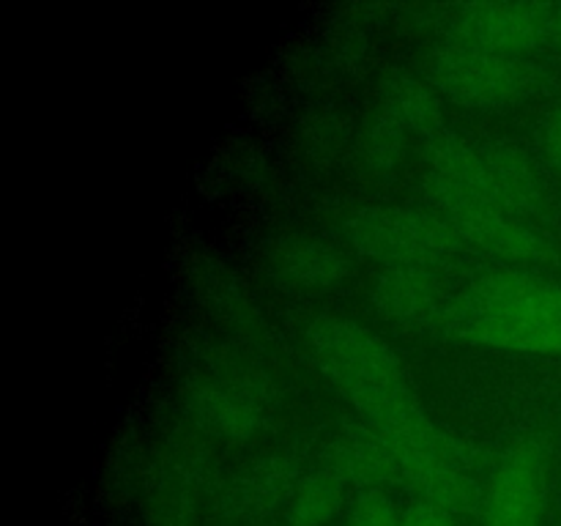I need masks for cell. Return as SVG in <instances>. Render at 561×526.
I'll list each match as a JSON object with an SVG mask.
<instances>
[{"label":"cell","mask_w":561,"mask_h":526,"mask_svg":"<svg viewBox=\"0 0 561 526\" xmlns=\"http://www.w3.org/2000/svg\"><path fill=\"white\" fill-rule=\"evenodd\" d=\"M427 195L438 217L466 211H520L535 217L542 184L535 162L510 140H480L442 132L425 146Z\"/></svg>","instance_id":"obj_1"},{"label":"cell","mask_w":561,"mask_h":526,"mask_svg":"<svg viewBox=\"0 0 561 526\" xmlns=\"http://www.w3.org/2000/svg\"><path fill=\"white\" fill-rule=\"evenodd\" d=\"M455 340L524 354H561V288L526 268L477 274L460 285Z\"/></svg>","instance_id":"obj_2"},{"label":"cell","mask_w":561,"mask_h":526,"mask_svg":"<svg viewBox=\"0 0 561 526\" xmlns=\"http://www.w3.org/2000/svg\"><path fill=\"white\" fill-rule=\"evenodd\" d=\"M305 348L316 370L354 405L356 416H376L416 400L403 356L387 338L354 318L321 316L310 321Z\"/></svg>","instance_id":"obj_3"},{"label":"cell","mask_w":561,"mask_h":526,"mask_svg":"<svg viewBox=\"0 0 561 526\" xmlns=\"http://www.w3.org/2000/svg\"><path fill=\"white\" fill-rule=\"evenodd\" d=\"M535 55L442 36L427 55V82L438 96L474 113H507L537 85Z\"/></svg>","instance_id":"obj_4"},{"label":"cell","mask_w":561,"mask_h":526,"mask_svg":"<svg viewBox=\"0 0 561 526\" xmlns=\"http://www.w3.org/2000/svg\"><path fill=\"white\" fill-rule=\"evenodd\" d=\"M343 233L359 255L381 268H431L442 272L463 252V244L436 211L409 206H359L345 217Z\"/></svg>","instance_id":"obj_5"},{"label":"cell","mask_w":561,"mask_h":526,"mask_svg":"<svg viewBox=\"0 0 561 526\" xmlns=\"http://www.w3.org/2000/svg\"><path fill=\"white\" fill-rule=\"evenodd\" d=\"M460 285L431 268H381L370 301L381 321L414 338H455Z\"/></svg>","instance_id":"obj_6"},{"label":"cell","mask_w":561,"mask_h":526,"mask_svg":"<svg viewBox=\"0 0 561 526\" xmlns=\"http://www.w3.org/2000/svg\"><path fill=\"white\" fill-rule=\"evenodd\" d=\"M444 129L442 96L427 80L398 75L383 82L378 96V113L370 126L367 157L378 170H389L400 162L411 137L422 140V148L436 140Z\"/></svg>","instance_id":"obj_7"},{"label":"cell","mask_w":561,"mask_h":526,"mask_svg":"<svg viewBox=\"0 0 561 526\" xmlns=\"http://www.w3.org/2000/svg\"><path fill=\"white\" fill-rule=\"evenodd\" d=\"M546 499V460L531 444H513L482 491L485 526H537Z\"/></svg>","instance_id":"obj_8"},{"label":"cell","mask_w":561,"mask_h":526,"mask_svg":"<svg viewBox=\"0 0 561 526\" xmlns=\"http://www.w3.org/2000/svg\"><path fill=\"white\" fill-rule=\"evenodd\" d=\"M444 36L469 38L507 53L535 55L551 42V9L526 3H477L449 11Z\"/></svg>","instance_id":"obj_9"},{"label":"cell","mask_w":561,"mask_h":526,"mask_svg":"<svg viewBox=\"0 0 561 526\" xmlns=\"http://www.w3.org/2000/svg\"><path fill=\"white\" fill-rule=\"evenodd\" d=\"M444 219L455 230L463 250L482 252L485 258L504 263V268H524L548 258L551 241L531 214L491 208Z\"/></svg>","instance_id":"obj_10"},{"label":"cell","mask_w":561,"mask_h":526,"mask_svg":"<svg viewBox=\"0 0 561 526\" xmlns=\"http://www.w3.org/2000/svg\"><path fill=\"white\" fill-rule=\"evenodd\" d=\"M190 414L203 431L219 438L244 442L266 427L272 414V395L266 384L255 378H219L203 384L186 398Z\"/></svg>","instance_id":"obj_11"},{"label":"cell","mask_w":561,"mask_h":526,"mask_svg":"<svg viewBox=\"0 0 561 526\" xmlns=\"http://www.w3.org/2000/svg\"><path fill=\"white\" fill-rule=\"evenodd\" d=\"M272 272L288 288L323 290L343 283L354 272V263L337 241L312 233H296L274 247Z\"/></svg>","instance_id":"obj_12"},{"label":"cell","mask_w":561,"mask_h":526,"mask_svg":"<svg viewBox=\"0 0 561 526\" xmlns=\"http://www.w3.org/2000/svg\"><path fill=\"white\" fill-rule=\"evenodd\" d=\"M305 464L296 455H274L241 477L230 496V507L241 518H263L283 513L285 502L294 493L296 482L305 474Z\"/></svg>","instance_id":"obj_13"},{"label":"cell","mask_w":561,"mask_h":526,"mask_svg":"<svg viewBox=\"0 0 561 526\" xmlns=\"http://www.w3.org/2000/svg\"><path fill=\"white\" fill-rule=\"evenodd\" d=\"M345 485L348 482L327 464L318 460L312 471H305L301 480L296 482L294 493L288 496L283 507V524L285 526H323L327 521L334 518L337 507L343 504Z\"/></svg>","instance_id":"obj_14"},{"label":"cell","mask_w":561,"mask_h":526,"mask_svg":"<svg viewBox=\"0 0 561 526\" xmlns=\"http://www.w3.org/2000/svg\"><path fill=\"white\" fill-rule=\"evenodd\" d=\"M400 518H403V507H398V502L387 491L370 485L351 504L348 526H400Z\"/></svg>","instance_id":"obj_15"},{"label":"cell","mask_w":561,"mask_h":526,"mask_svg":"<svg viewBox=\"0 0 561 526\" xmlns=\"http://www.w3.org/2000/svg\"><path fill=\"white\" fill-rule=\"evenodd\" d=\"M400 526H455L453 513L427 502H414L403 510Z\"/></svg>","instance_id":"obj_16"},{"label":"cell","mask_w":561,"mask_h":526,"mask_svg":"<svg viewBox=\"0 0 561 526\" xmlns=\"http://www.w3.org/2000/svg\"><path fill=\"white\" fill-rule=\"evenodd\" d=\"M542 151H546L548 162L561 173V102L551 110L542 126Z\"/></svg>","instance_id":"obj_17"},{"label":"cell","mask_w":561,"mask_h":526,"mask_svg":"<svg viewBox=\"0 0 561 526\" xmlns=\"http://www.w3.org/2000/svg\"><path fill=\"white\" fill-rule=\"evenodd\" d=\"M551 42L561 49V5L551 9Z\"/></svg>","instance_id":"obj_18"}]
</instances>
